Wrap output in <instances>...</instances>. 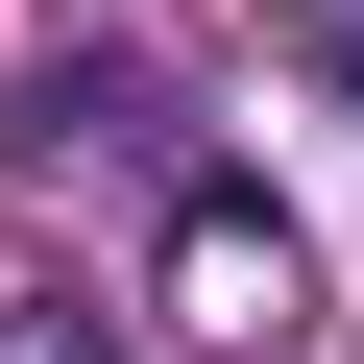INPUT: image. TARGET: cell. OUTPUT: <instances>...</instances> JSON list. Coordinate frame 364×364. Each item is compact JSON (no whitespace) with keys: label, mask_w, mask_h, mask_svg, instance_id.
I'll return each mask as SVG.
<instances>
[{"label":"cell","mask_w":364,"mask_h":364,"mask_svg":"<svg viewBox=\"0 0 364 364\" xmlns=\"http://www.w3.org/2000/svg\"><path fill=\"white\" fill-rule=\"evenodd\" d=\"M0 364H122V340H97V316H73L49 267H25V291H0Z\"/></svg>","instance_id":"1"},{"label":"cell","mask_w":364,"mask_h":364,"mask_svg":"<svg viewBox=\"0 0 364 364\" xmlns=\"http://www.w3.org/2000/svg\"><path fill=\"white\" fill-rule=\"evenodd\" d=\"M316 73H340V122H364V25H340V49H316Z\"/></svg>","instance_id":"2"}]
</instances>
